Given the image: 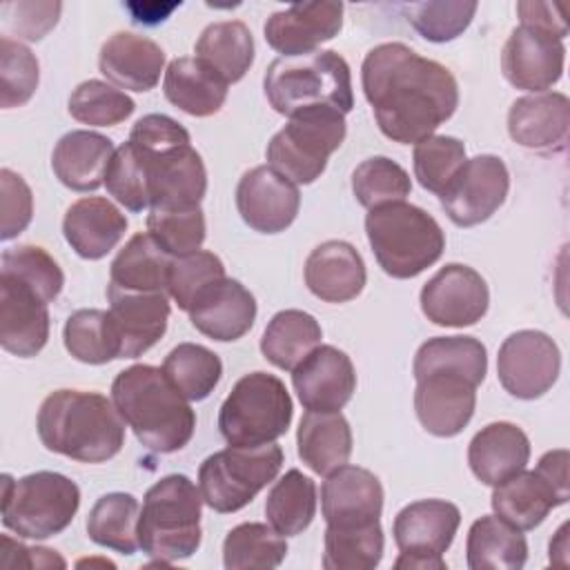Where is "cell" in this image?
<instances>
[{"mask_svg":"<svg viewBox=\"0 0 570 570\" xmlns=\"http://www.w3.org/2000/svg\"><path fill=\"white\" fill-rule=\"evenodd\" d=\"M559 557H563V563L568 566V523H563L550 541V561L554 566H559Z\"/></svg>","mask_w":570,"mask_h":570,"instance_id":"6125c7cd","label":"cell"},{"mask_svg":"<svg viewBox=\"0 0 570 570\" xmlns=\"http://www.w3.org/2000/svg\"><path fill=\"white\" fill-rule=\"evenodd\" d=\"M114 151L116 147L111 138L89 129H73L56 142L51 169L65 187L73 191H94L105 183Z\"/></svg>","mask_w":570,"mask_h":570,"instance_id":"f546056e","label":"cell"},{"mask_svg":"<svg viewBox=\"0 0 570 570\" xmlns=\"http://www.w3.org/2000/svg\"><path fill=\"white\" fill-rule=\"evenodd\" d=\"M343 27V4L334 0L296 2L265 20L267 45L283 56L316 51L323 42L338 36Z\"/></svg>","mask_w":570,"mask_h":570,"instance_id":"d6986e66","label":"cell"},{"mask_svg":"<svg viewBox=\"0 0 570 570\" xmlns=\"http://www.w3.org/2000/svg\"><path fill=\"white\" fill-rule=\"evenodd\" d=\"M510 174L499 156L468 158L441 191V207L456 227H474L488 220L505 200Z\"/></svg>","mask_w":570,"mask_h":570,"instance_id":"4fadbf2b","label":"cell"},{"mask_svg":"<svg viewBox=\"0 0 570 570\" xmlns=\"http://www.w3.org/2000/svg\"><path fill=\"white\" fill-rule=\"evenodd\" d=\"M62 11L58 0H24V2H2L0 18L4 27L29 42L42 40L56 24Z\"/></svg>","mask_w":570,"mask_h":570,"instance_id":"11a10c76","label":"cell"},{"mask_svg":"<svg viewBox=\"0 0 570 570\" xmlns=\"http://www.w3.org/2000/svg\"><path fill=\"white\" fill-rule=\"evenodd\" d=\"M227 87L229 85L196 56L174 58L163 78L165 98L196 118L218 114L227 100Z\"/></svg>","mask_w":570,"mask_h":570,"instance_id":"1f68e13d","label":"cell"},{"mask_svg":"<svg viewBox=\"0 0 570 570\" xmlns=\"http://www.w3.org/2000/svg\"><path fill=\"white\" fill-rule=\"evenodd\" d=\"M163 372L169 383L187 399H207L223 376L218 354L198 343H178L163 361Z\"/></svg>","mask_w":570,"mask_h":570,"instance_id":"7bdbcfd3","label":"cell"},{"mask_svg":"<svg viewBox=\"0 0 570 570\" xmlns=\"http://www.w3.org/2000/svg\"><path fill=\"white\" fill-rule=\"evenodd\" d=\"M107 298L120 358L142 356L163 338L171 312L167 292H118L107 287Z\"/></svg>","mask_w":570,"mask_h":570,"instance_id":"ffe728a7","label":"cell"},{"mask_svg":"<svg viewBox=\"0 0 570 570\" xmlns=\"http://www.w3.org/2000/svg\"><path fill=\"white\" fill-rule=\"evenodd\" d=\"M465 557L472 570H521L528 561V541L497 514H485L468 530Z\"/></svg>","mask_w":570,"mask_h":570,"instance_id":"e575fe53","label":"cell"},{"mask_svg":"<svg viewBox=\"0 0 570 570\" xmlns=\"http://www.w3.org/2000/svg\"><path fill=\"white\" fill-rule=\"evenodd\" d=\"M566 501L568 497H563L541 472L521 470L494 485L490 503L499 519L525 532L541 525L550 510Z\"/></svg>","mask_w":570,"mask_h":570,"instance_id":"4dcf8cb0","label":"cell"},{"mask_svg":"<svg viewBox=\"0 0 570 570\" xmlns=\"http://www.w3.org/2000/svg\"><path fill=\"white\" fill-rule=\"evenodd\" d=\"M528 461L530 439L510 421L488 423L472 436L468 445V463L472 474L492 488L525 470Z\"/></svg>","mask_w":570,"mask_h":570,"instance_id":"f1b7e54d","label":"cell"},{"mask_svg":"<svg viewBox=\"0 0 570 570\" xmlns=\"http://www.w3.org/2000/svg\"><path fill=\"white\" fill-rule=\"evenodd\" d=\"M49 338L47 303L27 285L0 276V345L4 352L31 358Z\"/></svg>","mask_w":570,"mask_h":570,"instance_id":"cb8c5ba5","label":"cell"},{"mask_svg":"<svg viewBox=\"0 0 570 570\" xmlns=\"http://www.w3.org/2000/svg\"><path fill=\"white\" fill-rule=\"evenodd\" d=\"M296 445L301 461L316 474L327 476L347 463L352 454V430L341 412H305Z\"/></svg>","mask_w":570,"mask_h":570,"instance_id":"d6a6232c","label":"cell"},{"mask_svg":"<svg viewBox=\"0 0 570 570\" xmlns=\"http://www.w3.org/2000/svg\"><path fill=\"white\" fill-rule=\"evenodd\" d=\"M171 256L147 234H134L109 267V289L118 292H167Z\"/></svg>","mask_w":570,"mask_h":570,"instance_id":"836d02e7","label":"cell"},{"mask_svg":"<svg viewBox=\"0 0 570 570\" xmlns=\"http://www.w3.org/2000/svg\"><path fill=\"white\" fill-rule=\"evenodd\" d=\"M138 499L129 492L102 494L87 514V534L96 546L134 554L138 543Z\"/></svg>","mask_w":570,"mask_h":570,"instance_id":"74e56055","label":"cell"},{"mask_svg":"<svg viewBox=\"0 0 570 570\" xmlns=\"http://www.w3.org/2000/svg\"><path fill=\"white\" fill-rule=\"evenodd\" d=\"M283 468V450L267 445H227L209 454L198 468L203 501L220 514L238 512L276 479Z\"/></svg>","mask_w":570,"mask_h":570,"instance_id":"30bf717a","label":"cell"},{"mask_svg":"<svg viewBox=\"0 0 570 570\" xmlns=\"http://www.w3.org/2000/svg\"><path fill=\"white\" fill-rule=\"evenodd\" d=\"M318 321L303 309H283L272 316L263 336L261 352L278 370L292 372L314 347L321 345Z\"/></svg>","mask_w":570,"mask_h":570,"instance_id":"8d00e7d4","label":"cell"},{"mask_svg":"<svg viewBox=\"0 0 570 570\" xmlns=\"http://www.w3.org/2000/svg\"><path fill=\"white\" fill-rule=\"evenodd\" d=\"M292 412V396L278 376L249 372L223 401L218 430L229 445H267L287 432Z\"/></svg>","mask_w":570,"mask_h":570,"instance_id":"ba28073f","label":"cell"},{"mask_svg":"<svg viewBox=\"0 0 570 570\" xmlns=\"http://www.w3.org/2000/svg\"><path fill=\"white\" fill-rule=\"evenodd\" d=\"M105 187L125 209L142 212L149 207V176L147 158L129 140L122 142L107 167Z\"/></svg>","mask_w":570,"mask_h":570,"instance_id":"816d5d0a","label":"cell"},{"mask_svg":"<svg viewBox=\"0 0 570 570\" xmlns=\"http://www.w3.org/2000/svg\"><path fill=\"white\" fill-rule=\"evenodd\" d=\"M38 58L22 42L0 38V105L2 109L22 107L38 89Z\"/></svg>","mask_w":570,"mask_h":570,"instance_id":"f5cc1de1","label":"cell"},{"mask_svg":"<svg viewBox=\"0 0 570 570\" xmlns=\"http://www.w3.org/2000/svg\"><path fill=\"white\" fill-rule=\"evenodd\" d=\"M180 7V2H169V4H163V2H129L127 9L131 13V20L138 22V24H158L163 20H167V16Z\"/></svg>","mask_w":570,"mask_h":570,"instance_id":"94428289","label":"cell"},{"mask_svg":"<svg viewBox=\"0 0 570 570\" xmlns=\"http://www.w3.org/2000/svg\"><path fill=\"white\" fill-rule=\"evenodd\" d=\"M537 472H541L563 497L570 499V481H568V450L559 448V450H550L546 452L537 468Z\"/></svg>","mask_w":570,"mask_h":570,"instance_id":"91938a15","label":"cell"},{"mask_svg":"<svg viewBox=\"0 0 570 570\" xmlns=\"http://www.w3.org/2000/svg\"><path fill=\"white\" fill-rule=\"evenodd\" d=\"M80 508L76 481L60 472L40 470L13 481L2 474V523L22 539L60 534Z\"/></svg>","mask_w":570,"mask_h":570,"instance_id":"52a82bcc","label":"cell"},{"mask_svg":"<svg viewBox=\"0 0 570 570\" xmlns=\"http://www.w3.org/2000/svg\"><path fill=\"white\" fill-rule=\"evenodd\" d=\"M147 234L171 258L194 254L200 249L207 236L205 214L200 205L183 209H149Z\"/></svg>","mask_w":570,"mask_h":570,"instance_id":"c3c4849f","label":"cell"},{"mask_svg":"<svg viewBox=\"0 0 570 570\" xmlns=\"http://www.w3.org/2000/svg\"><path fill=\"white\" fill-rule=\"evenodd\" d=\"M67 352L87 365H105L120 358L118 338L114 334L109 314L102 309L73 312L62 330Z\"/></svg>","mask_w":570,"mask_h":570,"instance_id":"ee69618b","label":"cell"},{"mask_svg":"<svg viewBox=\"0 0 570 570\" xmlns=\"http://www.w3.org/2000/svg\"><path fill=\"white\" fill-rule=\"evenodd\" d=\"M316 514V485L301 470H287L265 499L267 523L283 537L301 534Z\"/></svg>","mask_w":570,"mask_h":570,"instance_id":"f35d334b","label":"cell"},{"mask_svg":"<svg viewBox=\"0 0 570 570\" xmlns=\"http://www.w3.org/2000/svg\"><path fill=\"white\" fill-rule=\"evenodd\" d=\"M361 82L381 134L401 145L434 136L459 107L452 71L403 42L372 47L361 65Z\"/></svg>","mask_w":570,"mask_h":570,"instance_id":"6da1fadb","label":"cell"},{"mask_svg":"<svg viewBox=\"0 0 570 570\" xmlns=\"http://www.w3.org/2000/svg\"><path fill=\"white\" fill-rule=\"evenodd\" d=\"M292 385L305 410L341 412L356 392V370L343 350L318 345L292 370Z\"/></svg>","mask_w":570,"mask_h":570,"instance_id":"e0dca14e","label":"cell"},{"mask_svg":"<svg viewBox=\"0 0 570 570\" xmlns=\"http://www.w3.org/2000/svg\"><path fill=\"white\" fill-rule=\"evenodd\" d=\"M566 47L539 29L519 24L508 36L501 51V71L505 80L523 91H548L563 76Z\"/></svg>","mask_w":570,"mask_h":570,"instance_id":"ac0fdd59","label":"cell"},{"mask_svg":"<svg viewBox=\"0 0 570 570\" xmlns=\"http://www.w3.org/2000/svg\"><path fill=\"white\" fill-rule=\"evenodd\" d=\"M142 156L147 158L149 209H183L200 205L207 191V169L191 145L165 154L142 151Z\"/></svg>","mask_w":570,"mask_h":570,"instance_id":"44dd1931","label":"cell"},{"mask_svg":"<svg viewBox=\"0 0 570 570\" xmlns=\"http://www.w3.org/2000/svg\"><path fill=\"white\" fill-rule=\"evenodd\" d=\"M517 13L523 27L539 29L557 40L568 36V27L557 2H517Z\"/></svg>","mask_w":570,"mask_h":570,"instance_id":"680465c9","label":"cell"},{"mask_svg":"<svg viewBox=\"0 0 570 570\" xmlns=\"http://www.w3.org/2000/svg\"><path fill=\"white\" fill-rule=\"evenodd\" d=\"M263 89L274 111L287 118L309 107H334L343 116L354 107L350 65L332 49L276 58L265 71Z\"/></svg>","mask_w":570,"mask_h":570,"instance_id":"277c9868","label":"cell"},{"mask_svg":"<svg viewBox=\"0 0 570 570\" xmlns=\"http://www.w3.org/2000/svg\"><path fill=\"white\" fill-rule=\"evenodd\" d=\"M365 234L381 269L401 281L432 267L445 249V234L434 216L405 200L372 207Z\"/></svg>","mask_w":570,"mask_h":570,"instance_id":"8992f818","label":"cell"},{"mask_svg":"<svg viewBox=\"0 0 570 570\" xmlns=\"http://www.w3.org/2000/svg\"><path fill=\"white\" fill-rule=\"evenodd\" d=\"M303 274L307 289L325 303H347L356 298L367 281L361 254L345 240L316 245L305 261Z\"/></svg>","mask_w":570,"mask_h":570,"instance_id":"83f0119b","label":"cell"},{"mask_svg":"<svg viewBox=\"0 0 570 570\" xmlns=\"http://www.w3.org/2000/svg\"><path fill=\"white\" fill-rule=\"evenodd\" d=\"M559 372L561 352L546 332L519 330L499 347V383L517 399L532 401L543 396L557 383Z\"/></svg>","mask_w":570,"mask_h":570,"instance_id":"7c38bea8","label":"cell"},{"mask_svg":"<svg viewBox=\"0 0 570 570\" xmlns=\"http://www.w3.org/2000/svg\"><path fill=\"white\" fill-rule=\"evenodd\" d=\"M111 401L127 428L151 452H178L194 436L196 414L163 367L138 363L118 372L111 383Z\"/></svg>","mask_w":570,"mask_h":570,"instance_id":"7a4b0ae2","label":"cell"},{"mask_svg":"<svg viewBox=\"0 0 570 570\" xmlns=\"http://www.w3.org/2000/svg\"><path fill=\"white\" fill-rule=\"evenodd\" d=\"M236 207L245 225L261 234L285 232L301 207L298 185L269 165L245 171L236 185Z\"/></svg>","mask_w":570,"mask_h":570,"instance_id":"2e32d148","label":"cell"},{"mask_svg":"<svg viewBox=\"0 0 570 570\" xmlns=\"http://www.w3.org/2000/svg\"><path fill=\"white\" fill-rule=\"evenodd\" d=\"M127 225V216L111 200L85 196L65 212L62 234L80 258L100 261L122 240Z\"/></svg>","mask_w":570,"mask_h":570,"instance_id":"4316f807","label":"cell"},{"mask_svg":"<svg viewBox=\"0 0 570 570\" xmlns=\"http://www.w3.org/2000/svg\"><path fill=\"white\" fill-rule=\"evenodd\" d=\"M203 494L185 474H167L156 481L138 517V543L156 566L189 559L200 546Z\"/></svg>","mask_w":570,"mask_h":570,"instance_id":"5b68a950","label":"cell"},{"mask_svg":"<svg viewBox=\"0 0 570 570\" xmlns=\"http://www.w3.org/2000/svg\"><path fill=\"white\" fill-rule=\"evenodd\" d=\"M570 100L559 91L521 96L508 111L510 138L532 151H554L568 140Z\"/></svg>","mask_w":570,"mask_h":570,"instance_id":"d4e9b609","label":"cell"},{"mask_svg":"<svg viewBox=\"0 0 570 570\" xmlns=\"http://www.w3.org/2000/svg\"><path fill=\"white\" fill-rule=\"evenodd\" d=\"M476 7L465 0H428L410 2L403 11L419 36L430 42H450L470 27Z\"/></svg>","mask_w":570,"mask_h":570,"instance_id":"681fc988","label":"cell"},{"mask_svg":"<svg viewBox=\"0 0 570 570\" xmlns=\"http://www.w3.org/2000/svg\"><path fill=\"white\" fill-rule=\"evenodd\" d=\"M385 537L381 521L352 528H325V570H372L381 563Z\"/></svg>","mask_w":570,"mask_h":570,"instance_id":"b9f144b4","label":"cell"},{"mask_svg":"<svg viewBox=\"0 0 570 570\" xmlns=\"http://www.w3.org/2000/svg\"><path fill=\"white\" fill-rule=\"evenodd\" d=\"M461 372L476 385L483 383L488 372L485 345L474 336H434L428 338L414 354L412 374L421 379L430 372Z\"/></svg>","mask_w":570,"mask_h":570,"instance_id":"ab89813d","label":"cell"},{"mask_svg":"<svg viewBox=\"0 0 570 570\" xmlns=\"http://www.w3.org/2000/svg\"><path fill=\"white\" fill-rule=\"evenodd\" d=\"M410 191V174L387 156H372L352 171V194L367 209L405 200Z\"/></svg>","mask_w":570,"mask_h":570,"instance_id":"7dc6e473","label":"cell"},{"mask_svg":"<svg viewBox=\"0 0 570 570\" xmlns=\"http://www.w3.org/2000/svg\"><path fill=\"white\" fill-rule=\"evenodd\" d=\"M347 134L345 116L334 107H309L294 116L272 136L267 165L294 185H312L327 167L330 156Z\"/></svg>","mask_w":570,"mask_h":570,"instance_id":"9c48e42d","label":"cell"},{"mask_svg":"<svg viewBox=\"0 0 570 570\" xmlns=\"http://www.w3.org/2000/svg\"><path fill=\"white\" fill-rule=\"evenodd\" d=\"M287 541L269 523L247 521L232 528L223 541V566L227 570H272L283 563Z\"/></svg>","mask_w":570,"mask_h":570,"instance_id":"60d3db41","label":"cell"},{"mask_svg":"<svg viewBox=\"0 0 570 570\" xmlns=\"http://www.w3.org/2000/svg\"><path fill=\"white\" fill-rule=\"evenodd\" d=\"M461 512L443 499H421L405 505L392 523L394 543L401 550L396 570H445V550L452 546Z\"/></svg>","mask_w":570,"mask_h":570,"instance_id":"8fae6325","label":"cell"},{"mask_svg":"<svg viewBox=\"0 0 570 570\" xmlns=\"http://www.w3.org/2000/svg\"><path fill=\"white\" fill-rule=\"evenodd\" d=\"M0 276H9L33 289L45 303L58 298L65 274L53 256L38 245H16L0 256Z\"/></svg>","mask_w":570,"mask_h":570,"instance_id":"f6af8a7d","label":"cell"},{"mask_svg":"<svg viewBox=\"0 0 570 570\" xmlns=\"http://www.w3.org/2000/svg\"><path fill=\"white\" fill-rule=\"evenodd\" d=\"M194 53L227 85L238 82L254 62V38L245 22L220 20L203 29Z\"/></svg>","mask_w":570,"mask_h":570,"instance_id":"d590c367","label":"cell"},{"mask_svg":"<svg viewBox=\"0 0 570 570\" xmlns=\"http://www.w3.org/2000/svg\"><path fill=\"white\" fill-rule=\"evenodd\" d=\"M36 428L49 452L80 463L109 461L125 445V421L114 401L98 392H51L38 410Z\"/></svg>","mask_w":570,"mask_h":570,"instance_id":"3957f363","label":"cell"},{"mask_svg":"<svg viewBox=\"0 0 570 570\" xmlns=\"http://www.w3.org/2000/svg\"><path fill=\"white\" fill-rule=\"evenodd\" d=\"M321 510L325 523L336 528L379 521L383 512V485L374 472L345 463L323 481Z\"/></svg>","mask_w":570,"mask_h":570,"instance_id":"7402d4cb","label":"cell"},{"mask_svg":"<svg viewBox=\"0 0 570 570\" xmlns=\"http://www.w3.org/2000/svg\"><path fill=\"white\" fill-rule=\"evenodd\" d=\"M0 238L11 240L27 229L33 216V196L24 178L11 169H0Z\"/></svg>","mask_w":570,"mask_h":570,"instance_id":"9f6ffc18","label":"cell"},{"mask_svg":"<svg viewBox=\"0 0 570 570\" xmlns=\"http://www.w3.org/2000/svg\"><path fill=\"white\" fill-rule=\"evenodd\" d=\"M476 383L461 372H430L416 379L414 410L425 432L450 439L463 432L476 405Z\"/></svg>","mask_w":570,"mask_h":570,"instance_id":"9a60e30c","label":"cell"},{"mask_svg":"<svg viewBox=\"0 0 570 570\" xmlns=\"http://www.w3.org/2000/svg\"><path fill=\"white\" fill-rule=\"evenodd\" d=\"M67 109L82 125L114 127L134 114L136 102L118 87L91 78L71 91Z\"/></svg>","mask_w":570,"mask_h":570,"instance_id":"bcb514c9","label":"cell"},{"mask_svg":"<svg viewBox=\"0 0 570 570\" xmlns=\"http://www.w3.org/2000/svg\"><path fill=\"white\" fill-rule=\"evenodd\" d=\"M187 314L200 334L229 343L252 330L256 321V298L243 283L225 276L207 285Z\"/></svg>","mask_w":570,"mask_h":570,"instance_id":"603a6c76","label":"cell"},{"mask_svg":"<svg viewBox=\"0 0 570 570\" xmlns=\"http://www.w3.org/2000/svg\"><path fill=\"white\" fill-rule=\"evenodd\" d=\"M129 142L145 154H165L191 145L189 131L165 114H147L129 131Z\"/></svg>","mask_w":570,"mask_h":570,"instance_id":"6f0895ef","label":"cell"},{"mask_svg":"<svg viewBox=\"0 0 570 570\" xmlns=\"http://www.w3.org/2000/svg\"><path fill=\"white\" fill-rule=\"evenodd\" d=\"M98 67L114 87L142 94L158 85L165 67V51L147 36L116 31L102 42Z\"/></svg>","mask_w":570,"mask_h":570,"instance_id":"484cf974","label":"cell"},{"mask_svg":"<svg viewBox=\"0 0 570 570\" xmlns=\"http://www.w3.org/2000/svg\"><path fill=\"white\" fill-rule=\"evenodd\" d=\"M225 278V265L214 252L198 249L171 261L167 276V294L183 312H189L196 296L212 283Z\"/></svg>","mask_w":570,"mask_h":570,"instance_id":"db71d44e","label":"cell"},{"mask_svg":"<svg viewBox=\"0 0 570 570\" xmlns=\"http://www.w3.org/2000/svg\"><path fill=\"white\" fill-rule=\"evenodd\" d=\"M490 305L485 278L461 263L441 267L421 289V309L441 327H468L481 321Z\"/></svg>","mask_w":570,"mask_h":570,"instance_id":"5bb4252c","label":"cell"},{"mask_svg":"<svg viewBox=\"0 0 570 570\" xmlns=\"http://www.w3.org/2000/svg\"><path fill=\"white\" fill-rule=\"evenodd\" d=\"M414 176L419 185L436 196L450 185L465 158V145L454 136H430L414 145Z\"/></svg>","mask_w":570,"mask_h":570,"instance_id":"f907efd6","label":"cell"}]
</instances>
